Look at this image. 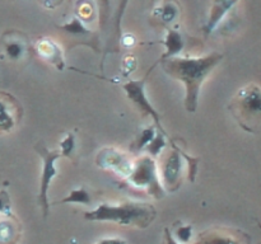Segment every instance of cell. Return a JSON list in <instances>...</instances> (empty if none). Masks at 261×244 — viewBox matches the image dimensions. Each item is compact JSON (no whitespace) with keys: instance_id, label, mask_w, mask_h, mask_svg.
<instances>
[{"instance_id":"obj_1","label":"cell","mask_w":261,"mask_h":244,"mask_svg":"<svg viewBox=\"0 0 261 244\" xmlns=\"http://www.w3.org/2000/svg\"><path fill=\"white\" fill-rule=\"evenodd\" d=\"M223 55L217 51L196 57H173L158 60L163 71L167 75L182 81L185 85V108L188 112H195L198 109L200 89L205 79L211 75L217 65L222 61Z\"/></svg>"},{"instance_id":"obj_2","label":"cell","mask_w":261,"mask_h":244,"mask_svg":"<svg viewBox=\"0 0 261 244\" xmlns=\"http://www.w3.org/2000/svg\"><path fill=\"white\" fill-rule=\"evenodd\" d=\"M157 216V210L149 202L142 201H120V202H105L84 214L88 221L111 223L120 226L145 229L150 226Z\"/></svg>"},{"instance_id":"obj_3","label":"cell","mask_w":261,"mask_h":244,"mask_svg":"<svg viewBox=\"0 0 261 244\" xmlns=\"http://www.w3.org/2000/svg\"><path fill=\"white\" fill-rule=\"evenodd\" d=\"M234 119L250 134H259L261 126V89L257 83L246 84L232 97L228 106Z\"/></svg>"},{"instance_id":"obj_4","label":"cell","mask_w":261,"mask_h":244,"mask_svg":"<svg viewBox=\"0 0 261 244\" xmlns=\"http://www.w3.org/2000/svg\"><path fill=\"white\" fill-rule=\"evenodd\" d=\"M125 182L139 190H147V192L154 198L163 197L165 190L161 185L158 164L150 155H143L135 160L134 168L125 178Z\"/></svg>"},{"instance_id":"obj_5","label":"cell","mask_w":261,"mask_h":244,"mask_svg":"<svg viewBox=\"0 0 261 244\" xmlns=\"http://www.w3.org/2000/svg\"><path fill=\"white\" fill-rule=\"evenodd\" d=\"M172 149L167 150L161 157L158 164V174L163 190L172 193L176 192L182 185L184 175V158L181 155L180 146L176 142H171Z\"/></svg>"},{"instance_id":"obj_6","label":"cell","mask_w":261,"mask_h":244,"mask_svg":"<svg viewBox=\"0 0 261 244\" xmlns=\"http://www.w3.org/2000/svg\"><path fill=\"white\" fill-rule=\"evenodd\" d=\"M35 150L37 154L41 157L42 160V169H41V177H40V193H38V203H40L41 208H42L43 216L48 215V208H50V203H48V190H50L51 182L54 178L58 175V168H56V162L59 158L61 157L58 149L53 150L48 149L47 146L42 144V142H37L35 145Z\"/></svg>"},{"instance_id":"obj_7","label":"cell","mask_w":261,"mask_h":244,"mask_svg":"<svg viewBox=\"0 0 261 244\" xmlns=\"http://www.w3.org/2000/svg\"><path fill=\"white\" fill-rule=\"evenodd\" d=\"M157 64H158V61L152 66V68L149 69V70H148V73L145 74L142 79H139V80L125 81V83L122 84V89H124L127 99H129V101L132 102L135 107H137L138 111H139L143 116L150 117V118L153 119V122H154V125H155V127H157L158 131L162 132V134H165V135H167L166 134L165 129L162 127V124H161L160 113H158V112L155 111L154 107L152 106V103H150L149 98H148V96H147V92H145V84H147L148 76L150 75V73H152V70L155 68V65H157Z\"/></svg>"},{"instance_id":"obj_8","label":"cell","mask_w":261,"mask_h":244,"mask_svg":"<svg viewBox=\"0 0 261 244\" xmlns=\"http://www.w3.org/2000/svg\"><path fill=\"white\" fill-rule=\"evenodd\" d=\"M132 155L117 147H103L96 157V164L103 170H110L121 178H126L134 168Z\"/></svg>"},{"instance_id":"obj_9","label":"cell","mask_w":261,"mask_h":244,"mask_svg":"<svg viewBox=\"0 0 261 244\" xmlns=\"http://www.w3.org/2000/svg\"><path fill=\"white\" fill-rule=\"evenodd\" d=\"M32 52L28 37L20 30H9L5 32L0 42V53L2 58L13 64L24 63Z\"/></svg>"},{"instance_id":"obj_10","label":"cell","mask_w":261,"mask_h":244,"mask_svg":"<svg viewBox=\"0 0 261 244\" xmlns=\"http://www.w3.org/2000/svg\"><path fill=\"white\" fill-rule=\"evenodd\" d=\"M194 244H252V239L240 229L216 226L199 234Z\"/></svg>"},{"instance_id":"obj_11","label":"cell","mask_w":261,"mask_h":244,"mask_svg":"<svg viewBox=\"0 0 261 244\" xmlns=\"http://www.w3.org/2000/svg\"><path fill=\"white\" fill-rule=\"evenodd\" d=\"M22 117L23 107L19 101L8 92H0V135L12 132Z\"/></svg>"},{"instance_id":"obj_12","label":"cell","mask_w":261,"mask_h":244,"mask_svg":"<svg viewBox=\"0 0 261 244\" xmlns=\"http://www.w3.org/2000/svg\"><path fill=\"white\" fill-rule=\"evenodd\" d=\"M58 29H60L64 35L68 36L70 41H74V45H84L93 48L96 52H99V41L98 35L92 32L83 20L79 19L76 15H74L66 24L56 25Z\"/></svg>"},{"instance_id":"obj_13","label":"cell","mask_w":261,"mask_h":244,"mask_svg":"<svg viewBox=\"0 0 261 244\" xmlns=\"http://www.w3.org/2000/svg\"><path fill=\"white\" fill-rule=\"evenodd\" d=\"M32 51L38 58L45 63L55 66L58 70L63 71L65 69V57L60 46L50 37H40L33 45Z\"/></svg>"},{"instance_id":"obj_14","label":"cell","mask_w":261,"mask_h":244,"mask_svg":"<svg viewBox=\"0 0 261 244\" xmlns=\"http://www.w3.org/2000/svg\"><path fill=\"white\" fill-rule=\"evenodd\" d=\"M22 235V225L14 214H0V244H17Z\"/></svg>"},{"instance_id":"obj_15","label":"cell","mask_w":261,"mask_h":244,"mask_svg":"<svg viewBox=\"0 0 261 244\" xmlns=\"http://www.w3.org/2000/svg\"><path fill=\"white\" fill-rule=\"evenodd\" d=\"M239 0H214L213 5H212L211 14H209L208 20H206L205 25H204V33L206 36L211 35L214 29H216L217 25L219 24L222 19L224 18V15L231 10V8L233 7Z\"/></svg>"},{"instance_id":"obj_16","label":"cell","mask_w":261,"mask_h":244,"mask_svg":"<svg viewBox=\"0 0 261 244\" xmlns=\"http://www.w3.org/2000/svg\"><path fill=\"white\" fill-rule=\"evenodd\" d=\"M162 43L166 46V52L161 56L160 60L178 56V53L185 47V41H184L182 35H181L180 30L176 29H167L165 41Z\"/></svg>"},{"instance_id":"obj_17","label":"cell","mask_w":261,"mask_h":244,"mask_svg":"<svg viewBox=\"0 0 261 244\" xmlns=\"http://www.w3.org/2000/svg\"><path fill=\"white\" fill-rule=\"evenodd\" d=\"M178 13H180V5H178V3L176 0H166L155 10L154 15L157 17L158 22L165 25H168L178 17Z\"/></svg>"},{"instance_id":"obj_18","label":"cell","mask_w":261,"mask_h":244,"mask_svg":"<svg viewBox=\"0 0 261 244\" xmlns=\"http://www.w3.org/2000/svg\"><path fill=\"white\" fill-rule=\"evenodd\" d=\"M155 129H157V127L149 126V127H147V129L143 130L142 132H139V135H138V139L135 140L132 145L133 151L138 152V151H140V150L145 149V147L150 144V141L154 139L155 135H157Z\"/></svg>"},{"instance_id":"obj_19","label":"cell","mask_w":261,"mask_h":244,"mask_svg":"<svg viewBox=\"0 0 261 244\" xmlns=\"http://www.w3.org/2000/svg\"><path fill=\"white\" fill-rule=\"evenodd\" d=\"M75 15L84 23L92 22L96 15V10H94V5L91 0H79L76 3V12Z\"/></svg>"},{"instance_id":"obj_20","label":"cell","mask_w":261,"mask_h":244,"mask_svg":"<svg viewBox=\"0 0 261 244\" xmlns=\"http://www.w3.org/2000/svg\"><path fill=\"white\" fill-rule=\"evenodd\" d=\"M60 203H82V205H89L91 203V196L84 187L75 188L60 201Z\"/></svg>"},{"instance_id":"obj_21","label":"cell","mask_w":261,"mask_h":244,"mask_svg":"<svg viewBox=\"0 0 261 244\" xmlns=\"http://www.w3.org/2000/svg\"><path fill=\"white\" fill-rule=\"evenodd\" d=\"M59 152L61 157H66L69 159L73 158L76 150V142H75V135L73 132H68L63 140H61L60 145H59Z\"/></svg>"},{"instance_id":"obj_22","label":"cell","mask_w":261,"mask_h":244,"mask_svg":"<svg viewBox=\"0 0 261 244\" xmlns=\"http://www.w3.org/2000/svg\"><path fill=\"white\" fill-rule=\"evenodd\" d=\"M180 151H181V155H182L184 160H185L189 165V179H190L191 182H194L196 177V173H198V165L199 163H200V158L191 157V155H189L188 152L184 151L181 147H180Z\"/></svg>"},{"instance_id":"obj_23","label":"cell","mask_w":261,"mask_h":244,"mask_svg":"<svg viewBox=\"0 0 261 244\" xmlns=\"http://www.w3.org/2000/svg\"><path fill=\"white\" fill-rule=\"evenodd\" d=\"M0 214L3 215H12V203H10V196L5 188L0 190Z\"/></svg>"},{"instance_id":"obj_24","label":"cell","mask_w":261,"mask_h":244,"mask_svg":"<svg viewBox=\"0 0 261 244\" xmlns=\"http://www.w3.org/2000/svg\"><path fill=\"white\" fill-rule=\"evenodd\" d=\"M191 231H193V226H191L190 224H188V225H181L180 223V226L176 229L175 233L177 239L180 240V243L188 244L191 238Z\"/></svg>"},{"instance_id":"obj_25","label":"cell","mask_w":261,"mask_h":244,"mask_svg":"<svg viewBox=\"0 0 261 244\" xmlns=\"http://www.w3.org/2000/svg\"><path fill=\"white\" fill-rule=\"evenodd\" d=\"M99 2H101V14H99V19H101V29H103L105 24L109 23L111 0H99Z\"/></svg>"},{"instance_id":"obj_26","label":"cell","mask_w":261,"mask_h":244,"mask_svg":"<svg viewBox=\"0 0 261 244\" xmlns=\"http://www.w3.org/2000/svg\"><path fill=\"white\" fill-rule=\"evenodd\" d=\"M37 2L46 9H56L63 4L64 0H37Z\"/></svg>"},{"instance_id":"obj_27","label":"cell","mask_w":261,"mask_h":244,"mask_svg":"<svg viewBox=\"0 0 261 244\" xmlns=\"http://www.w3.org/2000/svg\"><path fill=\"white\" fill-rule=\"evenodd\" d=\"M163 244H178V240L173 236L168 228H165L163 230Z\"/></svg>"},{"instance_id":"obj_28","label":"cell","mask_w":261,"mask_h":244,"mask_svg":"<svg viewBox=\"0 0 261 244\" xmlns=\"http://www.w3.org/2000/svg\"><path fill=\"white\" fill-rule=\"evenodd\" d=\"M94 244H126V241L121 238H105Z\"/></svg>"},{"instance_id":"obj_29","label":"cell","mask_w":261,"mask_h":244,"mask_svg":"<svg viewBox=\"0 0 261 244\" xmlns=\"http://www.w3.org/2000/svg\"><path fill=\"white\" fill-rule=\"evenodd\" d=\"M155 2V0H152V3H154Z\"/></svg>"}]
</instances>
